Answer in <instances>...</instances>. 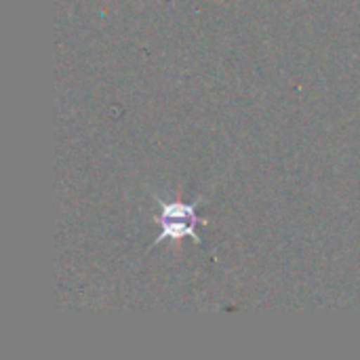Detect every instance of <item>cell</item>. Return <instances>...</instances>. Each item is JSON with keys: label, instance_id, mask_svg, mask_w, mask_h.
I'll list each match as a JSON object with an SVG mask.
<instances>
[{"label": "cell", "instance_id": "1", "mask_svg": "<svg viewBox=\"0 0 360 360\" xmlns=\"http://www.w3.org/2000/svg\"><path fill=\"white\" fill-rule=\"evenodd\" d=\"M205 196H198L194 202L186 205V202H167L162 198L156 196V202L160 207V213L156 215V221L160 226V234L156 236V240L150 245V251L160 247L165 240H181V238H192L194 245H202L200 236H198V226L207 224V219H200L198 215V207L205 202Z\"/></svg>", "mask_w": 360, "mask_h": 360}]
</instances>
